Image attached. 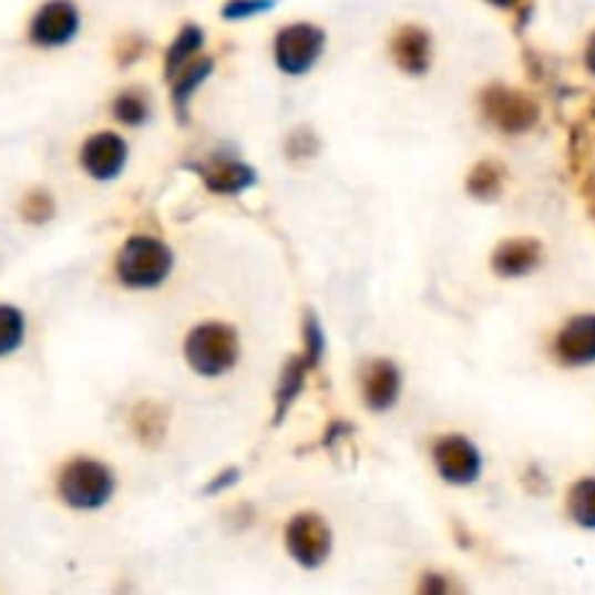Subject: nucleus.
<instances>
[{
	"instance_id": "obj_5",
	"label": "nucleus",
	"mask_w": 595,
	"mask_h": 595,
	"mask_svg": "<svg viewBox=\"0 0 595 595\" xmlns=\"http://www.w3.org/2000/svg\"><path fill=\"white\" fill-rule=\"evenodd\" d=\"M285 537H288L290 555L297 557L302 566H308V570L320 566L322 561L329 557L331 532L329 526H326L320 517H314V514H299V517L290 520Z\"/></svg>"
},
{
	"instance_id": "obj_1",
	"label": "nucleus",
	"mask_w": 595,
	"mask_h": 595,
	"mask_svg": "<svg viewBox=\"0 0 595 595\" xmlns=\"http://www.w3.org/2000/svg\"><path fill=\"white\" fill-rule=\"evenodd\" d=\"M172 250L163 242L152 236L131 238L125 250L120 253L116 261V274L129 288H157L166 283L168 270H172Z\"/></svg>"
},
{
	"instance_id": "obj_19",
	"label": "nucleus",
	"mask_w": 595,
	"mask_h": 595,
	"mask_svg": "<svg viewBox=\"0 0 595 595\" xmlns=\"http://www.w3.org/2000/svg\"><path fill=\"white\" fill-rule=\"evenodd\" d=\"M53 215V201H50V195L47 192H32V195H27V201H23V218L27 222H47Z\"/></svg>"
},
{
	"instance_id": "obj_7",
	"label": "nucleus",
	"mask_w": 595,
	"mask_h": 595,
	"mask_svg": "<svg viewBox=\"0 0 595 595\" xmlns=\"http://www.w3.org/2000/svg\"><path fill=\"white\" fill-rule=\"evenodd\" d=\"M433 459L435 471L442 473L448 482H453V485H468V482L480 476V451H476L468 439H462V435H448V439H442V442L433 448Z\"/></svg>"
},
{
	"instance_id": "obj_4",
	"label": "nucleus",
	"mask_w": 595,
	"mask_h": 595,
	"mask_svg": "<svg viewBox=\"0 0 595 595\" xmlns=\"http://www.w3.org/2000/svg\"><path fill=\"white\" fill-rule=\"evenodd\" d=\"M326 35L311 23H290L276 35V62L285 73H306L320 59Z\"/></svg>"
},
{
	"instance_id": "obj_16",
	"label": "nucleus",
	"mask_w": 595,
	"mask_h": 595,
	"mask_svg": "<svg viewBox=\"0 0 595 595\" xmlns=\"http://www.w3.org/2000/svg\"><path fill=\"white\" fill-rule=\"evenodd\" d=\"M570 512L584 529H595V480L578 482L570 494Z\"/></svg>"
},
{
	"instance_id": "obj_2",
	"label": "nucleus",
	"mask_w": 595,
	"mask_h": 595,
	"mask_svg": "<svg viewBox=\"0 0 595 595\" xmlns=\"http://www.w3.org/2000/svg\"><path fill=\"white\" fill-rule=\"evenodd\" d=\"M186 360L201 375H224L238 360V337L222 322H204L186 340Z\"/></svg>"
},
{
	"instance_id": "obj_15",
	"label": "nucleus",
	"mask_w": 595,
	"mask_h": 595,
	"mask_svg": "<svg viewBox=\"0 0 595 595\" xmlns=\"http://www.w3.org/2000/svg\"><path fill=\"white\" fill-rule=\"evenodd\" d=\"M206 184L218 192H238L253 184V172L247 166L229 163V166H218L206 175Z\"/></svg>"
},
{
	"instance_id": "obj_13",
	"label": "nucleus",
	"mask_w": 595,
	"mask_h": 595,
	"mask_svg": "<svg viewBox=\"0 0 595 595\" xmlns=\"http://www.w3.org/2000/svg\"><path fill=\"white\" fill-rule=\"evenodd\" d=\"M541 261V245L532 238H517V242H505L494 256V267L500 274L520 276L529 274L534 265Z\"/></svg>"
},
{
	"instance_id": "obj_3",
	"label": "nucleus",
	"mask_w": 595,
	"mask_h": 595,
	"mask_svg": "<svg viewBox=\"0 0 595 595\" xmlns=\"http://www.w3.org/2000/svg\"><path fill=\"white\" fill-rule=\"evenodd\" d=\"M62 500L73 509H100L114 494V473L102 462L93 459H76L62 471L59 480Z\"/></svg>"
},
{
	"instance_id": "obj_21",
	"label": "nucleus",
	"mask_w": 595,
	"mask_h": 595,
	"mask_svg": "<svg viewBox=\"0 0 595 595\" xmlns=\"http://www.w3.org/2000/svg\"><path fill=\"white\" fill-rule=\"evenodd\" d=\"M489 3H494V7L500 9H517L523 0H489Z\"/></svg>"
},
{
	"instance_id": "obj_18",
	"label": "nucleus",
	"mask_w": 595,
	"mask_h": 595,
	"mask_svg": "<svg viewBox=\"0 0 595 595\" xmlns=\"http://www.w3.org/2000/svg\"><path fill=\"white\" fill-rule=\"evenodd\" d=\"M198 47H201L198 27H189V30L181 32V39H177V44L172 47V53H168V70H175L177 64H184L192 55V50H198Z\"/></svg>"
},
{
	"instance_id": "obj_20",
	"label": "nucleus",
	"mask_w": 595,
	"mask_h": 595,
	"mask_svg": "<svg viewBox=\"0 0 595 595\" xmlns=\"http://www.w3.org/2000/svg\"><path fill=\"white\" fill-rule=\"evenodd\" d=\"M274 7V0H233L224 7V18H247V16H259L265 9Z\"/></svg>"
},
{
	"instance_id": "obj_9",
	"label": "nucleus",
	"mask_w": 595,
	"mask_h": 595,
	"mask_svg": "<svg viewBox=\"0 0 595 595\" xmlns=\"http://www.w3.org/2000/svg\"><path fill=\"white\" fill-rule=\"evenodd\" d=\"M125 157H129V145L123 137H116L111 131L96 134L84 143L82 148V166L84 172L96 181H111L123 172Z\"/></svg>"
},
{
	"instance_id": "obj_14",
	"label": "nucleus",
	"mask_w": 595,
	"mask_h": 595,
	"mask_svg": "<svg viewBox=\"0 0 595 595\" xmlns=\"http://www.w3.org/2000/svg\"><path fill=\"white\" fill-rule=\"evenodd\" d=\"M27 335V320L16 306H0V358H7L18 346L23 343Z\"/></svg>"
},
{
	"instance_id": "obj_8",
	"label": "nucleus",
	"mask_w": 595,
	"mask_h": 595,
	"mask_svg": "<svg viewBox=\"0 0 595 595\" xmlns=\"http://www.w3.org/2000/svg\"><path fill=\"white\" fill-rule=\"evenodd\" d=\"M485 114L491 116V123L500 125L503 131H526L537 120V107L529 102L523 93L505 91V88H491L485 93Z\"/></svg>"
},
{
	"instance_id": "obj_11",
	"label": "nucleus",
	"mask_w": 595,
	"mask_h": 595,
	"mask_svg": "<svg viewBox=\"0 0 595 595\" xmlns=\"http://www.w3.org/2000/svg\"><path fill=\"white\" fill-rule=\"evenodd\" d=\"M398 369L387 360H378L372 367L363 372V398L367 404L375 407V410H387V407L396 404L398 398Z\"/></svg>"
},
{
	"instance_id": "obj_22",
	"label": "nucleus",
	"mask_w": 595,
	"mask_h": 595,
	"mask_svg": "<svg viewBox=\"0 0 595 595\" xmlns=\"http://www.w3.org/2000/svg\"><path fill=\"white\" fill-rule=\"evenodd\" d=\"M587 68L595 73V35L589 39V44H587Z\"/></svg>"
},
{
	"instance_id": "obj_12",
	"label": "nucleus",
	"mask_w": 595,
	"mask_h": 595,
	"mask_svg": "<svg viewBox=\"0 0 595 595\" xmlns=\"http://www.w3.org/2000/svg\"><path fill=\"white\" fill-rule=\"evenodd\" d=\"M392 55H396V62L404 70H410V73H424L430 64L428 32L419 30V27H404V30L392 39Z\"/></svg>"
},
{
	"instance_id": "obj_6",
	"label": "nucleus",
	"mask_w": 595,
	"mask_h": 595,
	"mask_svg": "<svg viewBox=\"0 0 595 595\" xmlns=\"http://www.w3.org/2000/svg\"><path fill=\"white\" fill-rule=\"evenodd\" d=\"M79 32V9L70 0H47L35 12L30 39L39 47H62Z\"/></svg>"
},
{
	"instance_id": "obj_10",
	"label": "nucleus",
	"mask_w": 595,
	"mask_h": 595,
	"mask_svg": "<svg viewBox=\"0 0 595 595\" xmlns=\"http://www.w3.org/2000/svg\"><path fill=\"white\" fill-rule=\"evenodd\" d=\"M555 351L570 367L595 363V314H584L566 322L564 331L557 335Z\"/></svg>"
},
{
	"instance_id": "obj_17",
	"label": "nucleus",
	"mask_w": 595,
	"mask_h": 595,
	"mask_svg": "<svg viewBox=\"0 0 595 595\" xmlns=\"http://www.w3.org/2000/svg\"><path fill=\"white\" fill-rule=\"evenodd\" d=\"M114 114L129 125H140L145 123V116H148V102L143 100V93H123L114 105Z\"/></svg>"
}]
</instances>
